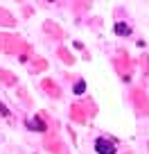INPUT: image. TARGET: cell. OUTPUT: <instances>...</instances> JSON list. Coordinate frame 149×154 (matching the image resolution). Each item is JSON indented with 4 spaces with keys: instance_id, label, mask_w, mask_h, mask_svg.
I'll use <instances>...</instances> for the list:
<instances>
[{
    "instance_id": "2",
    "label": "cell",
    "mask_w": 149,
    "mask_h": 154,
    "mask_svg": "<svg viewBox=\"0 0 149 154\" xmlns=\"http://www.w3.org/2000/svg\"><path fill=\"white\" fill-rule=\"evenodd\" d=\"M115 32H118V34H129V32H131V29H129V27H127V25H124V23H120V25H115Z\"/></svg>"
},
{
    "instance_id": "3",
    "label": "cell",
    "mask_w": 149,
    "mask_h": 154,
    "mask_svg": "<svg viewBox=\"0 0 149 154\" xmlns=\"http://www.w3.org/2000/svg\"><path fill=\"white\" fill-rule=\"evenodd\" d=\"M82 91H84V82H79L77 86H75V93H82Z\"/></svg>"
},
{
    "instance_id": "1",
    "label": "cell",
    "mask_w": 149,
    "mask_h": 154,
    "mask_svg": "<svg viewBox=\"0 0 149 154\" xmlns=\"http://www.w3.org/2000/svg\"><path fill=\"white\" fill-rule=\"evenodd\" d=\"M95 149H97V154H115L118 152L115 143L109 140V138H97L95 140Z\"/></svg>"
}]
</instances>
